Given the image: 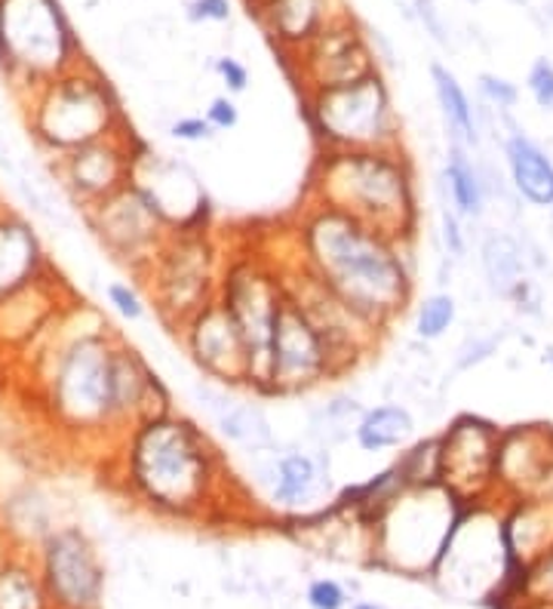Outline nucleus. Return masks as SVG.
I'll return each mask as SVG.
<instances>
[{"instance_id": "nucleus-1", "label": "nucleus", "mask_w": 553, "mask_h": 609, "mask_svg": "<svg viewBox=\"0 0 553 609\" xmlns=\"http://www.w3.org/2000/svg\"><path fill=\"white\" fill-rule=\"evenodd\" d=\"M99 462L130 502L160 517L188 520L250 499L210 431L175 407L139 419Z\"/></svg>"}, {"instance_id": "nucleus-2", "label": "nucleus", "mask_w": 553, "mask_h": 609, "mask_svg": "<svg viewBox=\"0 0 553 609\" xmlns=\"http://www.w3.org/2000/svg\"><path fill=\"white\" fill-rule=\"evenodd\" d=\"M286 259L323 280L351 311L379 332L415 302V243L375 231L348 212L302 200L290 231Z\"/></svg>"}, {"instance_id": "nucleus-3", "label": "nucleus", "mask_w": 553, "mask_h": 609, "mask_svg": "<svg viewBox=\"0 0 553 609\" xmlns=\"http://www.w3.org/2000/svg\"><path fill=\"white\" fill-rule=\"evenodd\" d=\"M304 200L335 207L382 234L419 243V170L403 146L316 151L308 172Z\"/></svg>"}, {"instance_id": "nucleus-4", "label": "nucleus", "mask_w": 553, "mask_h": 609, "mask_svg": "<svg viewBox=\"0 0 553 609\" xmlns=\"http://www.w3.org/2000/svg\"><path fill=\"white\" fill-rule=\"evenodd\" d=\"M127 127L130 120L118 93L92 68H68L28 96V136L47 158L108 139Z\"/></svg>"}, {"instance_id": "nucleus-5", "label": "nucleus", "mask_w": 553, "mask_h": 609, "mask_svg": "<svg viewBox=\"0 0 553 609\" xmlns=\"http://www.w3.org/2000/svg\"><path fill=\"white\" fill-rule=\"evenodd\" d=\"M224 252L228 243L215 234V228L172 231L163 240L151 266L135 278L163 330L175 332L184 320L219 296Z\"/></svg>"}, {"instance_id": "nucleus-6", "label": "nucleus", "mask_w": 553, "mask_h": 609, "mask_svg": "<svg viewBox=\"0 0 553 609\" xmlns=\"http://www.w3.org/2000/svg\"><path fill=\"white\" fill-rule=\"evenodd\" d=\"M302 111L316 151L403 146V123L382 71L344 87L304 93Z\"/></svg>"}, {"instance_id": "nucleus-7", "label": "nucleus", "mask_w": 553, "mask_h": 609, "mask_svg": "<svg viewBox=\"0 0 553 609\" xmlns=\"http://www.w3.org/2000/svg\"><path fill=\"white\" fill-rule=\"evenodd\" d=\"M464 502L446 487H406L372 523V555L409 572H434Z\"/></svg>"}, {"instance_id": "nucleus-8", "label": "nucleus", "mask_w": 553, "mask_h": 609, "mask_svg": "<svg viewBox=\"0 0 553 609\" xmlns=\"http://www.w3.org/2000/svg\"><path fill=\"white\" fill-rule=\"evenodd\" d=\"M215 299L234 315L240 330L247 336L252 360L250 395H255V388L262 382L271 330H274V320L280 315V304L286 299V280H283L280 256H274L259 240L228 243Z\"/></svg>"}, {"instance_id": "nucleus-9", "label": "nucleus", "mask_w": 553, "mask_h": 609, "mask_svg": "<svg viewBox=\"0 0 553 609\" xmlns=\"http://www.w3.org/2000/svg\"><path fill=\"white\" fill-rule=\"evenodd\" d=\"M71 28L56 0H0V62L28 96L74 68Z\"/></svg>"}, {"instance_id": "nucleus-10", "label": "nucleus", "mask_w": 553, "mask_h": 609, "mask_svg": "<svg viewBox=\"0 0 553 609\" xmlns=\"http://www.w3.org/2000/svg\"><path fill=\"white\" fill-rule=\"evenodd\" d=\"M330 382H339L330 348L314 323L308 320V315L286 292L274 320V330H271L262 382L255 388V398H304L311 391L326 388Z\"/></svg>"}, {"instance_id": "nucleus-11", "label": "nucleus", "mask_w": 553, "mask_h": 609, "mask_svg": "<svg viewBox=\"0 0 553 609\" xmlns=\"http://www.w3.org/2000/svg\"><path fill=\"white\" fill-rule=\"evenodd\" d=\"M80 219L108 259L127 268L132 280L151 266L154 252L172 234L170 219L139 182H130L111 198L99 200L95 207L80 212Z\"/></svg>"}, {"instance_id": "nucleus-12", "label": "nucleus", "mask_w": 553, "mask_h": 609, "mask_svg": "<svg viewBox=\"0 0 553 609\" xmlns=\"http://www.w3.org/2000/svg\"><path fill=\"white\" fill-rule=\"evenodd\" d=\"M440 440V487L459 502H499L495 462H499L501 425L476 412H461L436 431Z\"/></svg>"}, {"instance_id": "nucleus-13", "label": "nucleus", "mask_w": 553, "mask_h": 609, "mask_svg": "<svg viewBox=\"0 0 553 609\" xmlns=\"http://www.w3.org/2000/svg\"><path fill=\"white\" fill-rule=\"evenodd\" d=\"M142 148L145 139H139L132 133V127H127L108 139L50 158V176L56 188L83 212L95 207L99 200L111 198L123 186H130Z\"/></svg>"}, {"instance_id": "nucleus-14", "label": "nucleus", "mask_w": 553, "mask_h": 609, "mask_svg": "<svg viewBox=\"0 0 553 609\" xmlns=\"http://www.w3.org/2000/svg\"><path fill=\"white\" fill-rule=\"evenodd\" d=\"M172 336L191 367L200 372V379L231 391H250V345L234 315L219 299L203 304Z\"/></svg>"}, {"instance_id": "nucleus-15", "label": "nucleus", "mask_w": 553, "mask_h": 609, "mask_svg": "<svg viewBox=\"0 0 553 609\" xmlns=\"http://www.w3.org/2000/svg\"><path fill=\"white\" fill-rule=\"evenodd\" d=\"M40 582L56 609H95L105 588L99 551L80 527H56L40 539Z\"/></svg>"}, {"instance_id": "nucleus-16", "label": "nucleus", "mask_w": 553, "mask_h": 609, "mask_svg": "<svg viewBox=\"0 0 553 609\" xmlns=\"http://www.w3.org/2000/svg\"><path fill=\"white\" fill-rule=\"evenodd\" d=\"M330 450L314 443H280L274 477L264 490V505L283 517L314 515L335 499Z\"/></svg>"}, {"instance_id": "nucleus-17", "label": "nucleus", "mask_w": 553, "mask_h": 609, "mask_svg": "<svg viewBox=\"0 0 553 609\" xmlns=\"http://www.w3.org/2000/svg\"><path fill=\"white\" fill-rule=\"evenodd\" d=\"M74 299L78 292L62 278L56 262L40 278L3 296L0 299V355H7L10 360L19 358Z\"/></svg>"}, {"instance_id": "nucleus-18", "label": "nucleus", "mask_w": 553, "mask_h": 609, "mask_svg": "<svg viewBox=\"0 0 553 609\" xmlns=\"http://www.w3.org/2000/svg\"><path fill=\"white\" fill-rule=\"evenodd\" d=\"M132 182H139L154 198L163 216L170 219L172 231H210L212 228L210 198L200 186L198 172L184 160L154 154L145 142L135 160Z\"/></svg>"}, {"instance_id": "nucleus-19", "label": "nucleus", "mask_w": 553, "mask_h": 609, "mask_svg": "<svg viewBox=\"0 0 553 609\" xmlns=\"http://www.w3.org/2000/svg\"><path fill=\"white\" fill-rule=\"evenodd\" d=\"M372 71H379L372 50L348 16L332 19L330 26L316 31L299 50V83L304 93L344 87V83L366 78Z\"/></svg>"}, {"instance_id": "nucleus-20", "label": "nucleus", "mask_w": 553, "mask_h": 609, "mask_svg": "<svg viewBox=\"0 0 553 609\" xmlns=\"http://www.w3.org/2000/svg\"><path fill=\"white\" fill-rule=\"evenodd\" d=\"M191 398L210 419L215 435L238 452L264 450L276 443L274 422L262 407V398H255L250 391H231L222 385L198 379L191 385Z\"/></svg>"}, {"instance_id": "nucleus-21", "label": "nucleus", "mask_w": 553, "mask_h": 609, "mask_svg": "<svg viewBox=\"0 0 553 609\" xmlns=\"http://www.w3.org/2000/svg\"><path fill=\"white\" fill-rule=\"evenodd\" d=\"M553 462V425L523 422L501 428L495 490L499 502L526 499L541 471Z\"/></svg>"}, {"instance_id": "nucleus-22", "label": "nucleus", "mask_w": 553, "mask_h": 609, "mask_svg": "<svg viewBox=\"0 0 553 609\" xmlns=\"http://www.w3.org/2000/svg\"><path fill=\"white\" fill-rule=\"evenodd\" d=\"M501 160L514 194L535 210H553V158L526 130L516 127L511 114H501Z\"/></svg>"}, {"instance_id": "nucleus-23", "label": "nucleus", "mask_w": 553, "mask_h": 609, "mask_svg": "<svg viewBox=\"0 0 553 609\" xmlns=\"http://www.w3.org/2000/svg\"><path fill=\"white\" fill-rule=\"evenodd\" d=\"M50 266L53 259L47 256L34 222L26 212L7 207L0 212V299L40 278Z\"/></svg>"}, {"instance_id": "nucleus-24", "label": "nucleus", "mask_w": 553, "mask_h": 609, "mask_svg": "<svg viewBox=\"0 0 553 609\" xmlns=\"http://www.w3.org/2000/svg\"><path fill=\"white\" fill-rule=\"evenodd\" d=\"M440 191H443V203L459 212L464 222H480L489 207L486 179H483V167L474 158V151H467L459 142L446 139V160H443V172H440Z\"/></svg>"}, {"instance_id": "nucleus-25", "label": "nucleus", "mask_w": 553, "mask_h": 609, "mask_svg": "<svg viewBox=\"0 0 553 609\" xmlns=\"http://www.w3.org/2000/svg\"><path fill=\"white\" fill-rule=\"evenodd\" d=\"M419 438V419L400 400H382L363 410L354 428V447L366 456H384Z\"/></svg>"}, {"instance_id": "nucleus-26", "label": "nucleus", "mask_w": 553, "mask_h": 609, "mask_svg": "<svg viewBox=\"0 0 553 609\" xmlns=\"http://www.w3.org/2000/svg\"><path fill=\"white\" fill-rule=\"evenodd\" d=\"M480 268L492 296L511 299L516 287L529 280L526 243L507 231H486L480 240Z\"/></svg>"}, {"instance_id": "nucleus-27", "label": "nucleus", "mask_w": 553, "mask_h": 609, "mask_svg": "<svg viewBox=\"0 0 553 609\" xmlns=\"http://www.w3.org/2000/svg\"><path fill=\"white\" fill-rule=\"evenodd\" d=\"M431 80H434L436 106H440V114H443V123H446V139L459 142L467 151H480V146H483V130H480L476 106L471 102L467 90L440 62L431 66Z\"/></svg>"}, {"instance_id": "nucleus-28", "label": "nucleus", "mask_w": 553, "mask_h": 609, "mask_svg": "<svg viewBox=\"0 0 553 609\" xmlns=\"http://www.w3.org/2000/svg\"><path fill=\"white\" fill-rule=\"evenodd\" d=\"M264 16L274 38L283 47H295V50H302L332 19H339L330 13V0H268Z\"/></svg>"}, {"instance_id": "nucleus-29", "label": "nucleus", "mask_w": 553, "mask_h": 609, "mask_svg": "<svg viewBox=\"0 0 553 609\" xmlns=\"http://www.w3.org/2000/svg\"><path fill=\"white\" fill-rule=\"evenodd\" d=\"M363 403L351 395H332L308 410V443L320 450H335L354 440V428L363 416Z\"/></svg>"}, {"instance_id": "nucleus-30", "label": "nucleus", "mask_w": 553, "mask_h": 609, "mask_svg": "<svg viewBox=\"0 0 553 609\" xmlns=\"http://www.w3.org/2000/svg\"><path fill=\"white\" fill-rule=\"evenodd\" d=\"M459 320V302L449 290H434L422 296L412 308V332L424 345L440 342Z\"/></svg>"}, {"instance_id": "nucleus-31", "label": "nucleus", "mask_w": 553, "mask_h": 609, "mask_svg": "<svg viewBox=\"0 0 553 609\" xmlns=\"http://www.w3.org/2000/svg\"><path fill=\"white\" fill-rule=\"evenodd\" d=\"M50 597L40 582V572L22 563H0V609H47Z\"/></svg>"}, {"instance_id": "nucleus-32", "label": "nucleus", "mask_w": 553, "mask_h": 609, "mask_svg": "<svg viewBox=\"0 0 553 609\" xmlns=\"http://www.w3.org/2000/svg\"><path fill=\"white\" fill-rule=\"evenodd\" d=\"M396 471L406 487H434L440 483V440L436 435L415 438L396 452Z\"/></svg>"}, {"instance_id": "nucleus-33", "label": "nucleus", "mask_w": 553, "mask_h": 609, "mask_svg": "<svg viewBox=\"0 0 553 609\" xmlns=\"http://www.w3.org/2000/svg\"><path fill=\"white\" fill-rule=\"evenodd\" d=\"M102 292H105L108 308L127 323H142L151 315V304L139 280H108Z\"/></svg>"}, {"instance_id": "nucleus-34", "label": "nucleus", "mask_w": 553, "mask_h": 609, "mask_svg": "<svg viewBox=\"0 0 553 609\" xmlns=\"http://www.w3.org/2000/svg\"><path fill=\"white\" fill-rule=\"evenodd\" d=\"M501 342H504V332H474L467 336L464 342L459 345L455 351V360H452V372H467L486 363L499 355Z\"/></svg>"}, {"instance_id": "nucleus-35", "label": "nucleus", "mask_w": 553, "mask_h": 609, "mask_svg": "<svg viewBox=\"0 0 553 609\" xmlns=\"http://www.w3.org/2000/svg\"><path fill=\"white\" fill-rule=\"evenodd\" d=\"M476 90H480V99H483V106L489 111H495V114H511L516 106H520V87L511 83L507 78H501V74H480L476 78Z\"/></svg>"}, {"instance_id": "nucleus-36", "label": "nucleus", "mask_w": 553, "mask_h": 609, "mask_svg": "<svg viewBox=\"0 0 553 609\" xmlns=\"http://www.w3.org/2000/svg\"><path fill=\"white\" fill-rule=\"evenodd\" d=\"M440 243H443V256L452 259V262H464L467 259L471 238L464 231V219L449 203H440Z\"/></svg>"}, {"instance_id": "nucleus-37", "label": "nucleus", "mask_w": 553, "mask_h": 609, "mask_svg": "<svg viewBox=\"0 0 553 609\" xmlns=\"http://www.w3.org/2000/svg\"><path fill=\"white\" fill-rule=\"evenodd\" d=\"M526 93L532 96V102L541 108V111H553V62L551 59H535L529 66L526 74Z\"/></svg>"}, {"instance_id": "nucleus-38", "label": "nucleus", "mask_w": 553, "mask_h": 609, "mask_svg": "<svg viewBox=\"0 0 553 609\" xmlns=\"http://www.w3.org/2000/svg\"><path fill=\"white\" fill-rule=\"evenodd\" d=\"M170 136L175 142H184V146H200V142H212L215 130L203 114H184V118L172 120Z\"/></svg>"}, {"instance_id": "nucleus-39", "label": "nucleus", "mask_w": 553, "mask_h": 609, "mask_svg": "<svg viewBox=\"0 0 553 609\" xmlns=\"http://www.w3.org/2000/svg\"><path fill=\"white\" fill-rule=\"evenodd\" d=\"M308 607L311 609H344L348 607V591L335 579H316L308 585Z\"/></svg>"}, {"instance_id": "nucleus-40", "label": "nucleus", "mask_w": 553, "mask_h": 609, "mask_svg": "<svg viewBox=\"0 0 553 609\" xmlns=\"http://www.w3.org/2000/svg\"><path fill=\"white\" fill-rule=\"evenodd\" d=\"M203 118L210 120V127L215 133H231L240 123L238 102L231 96H215L210 106H207V114Z\"/></svg>"}, {"instance_id": "nucleus-41", "label": "nucleus", "mask_w": 553, "mask_h": 609, "mask_svg": "<svg viewBox=\"0 0 553 609\" xmlns=\"http://www.w3.org/2000/svg\"><path fill=\"white\" fill-rule=\"evenodd\" d=\"M215 74L224 80L228 93H243L250 87V71H247V66L238 62V59H231V56L215 59Z\"/></svg>"}, {"instance_id": "nucleus-42", "label": "nucleus", "mask_w": 553, "mask_h": 609, "mask_svg": "<svg viewBox=\"0 0 553 609\" xmlns=\"http://www.w3.org/2000/svg\"><path fill=\"white\" fill-rule=\"evenodd\" d=\"M188 16L194 22H228L231 16V3L228 0H194L188 7Z\"/></svg>"}, {"instance_id": "nucleus-43", "label": "nucleus", "mask_w": 553, "mask_h": 609, "mask_svg": "<svg viewBox=\"0 0 553 609\" xmlns=\"http://www.w3.org/2000/svg\"><path fill=\"white\" fill-rule=\"evenodd\" d=\"M412 7L419 10V16H422V22L428 26V31H431V34L440 40V43H446V31H443V22H440V16H436L434 0H415Z\"/></svg>"}, {"instance_id": "nucleus-44", "label": "nucleus", "mask_w": 553, "mask_h": 609, "mask_svg": "<svg viewBox=\"0 0 553 609\" xmlns=\"http://www.w3.org/2000/svg\"><path fill=\"white\" fill-rule=\"evenodd\" d=\"M544 363H551L553 367V348H547V351H544Z\"/></svg>"}, {"instance_id": "nucleus-45", "label": "nucleus", "mask_w": 553, "mask_h": 609, "mask_svg": "<svg viewBox=\"0 0 553 609\" xmlns=\"http://www.w3.org/2000/svg\"><path fill=\"white\" fill-rule=\"evenodd\" d=\"M354 609H379L375 603H354Z\"/></svg>"}, {"instance_id": "nucleus-46", "label": "nucleus", "mask_w": 553, "mask_h": 609, "mask_svg": "<svg viewBox=\"0 0 553 609\" xmlns=\"http://www.w3.org/2000/svg\"><path fill=\"white\" fill-rule=\"evenodd\" d=\"M7 210V203H3V191H0V212Z\"/></svg>"}]
</instances>
